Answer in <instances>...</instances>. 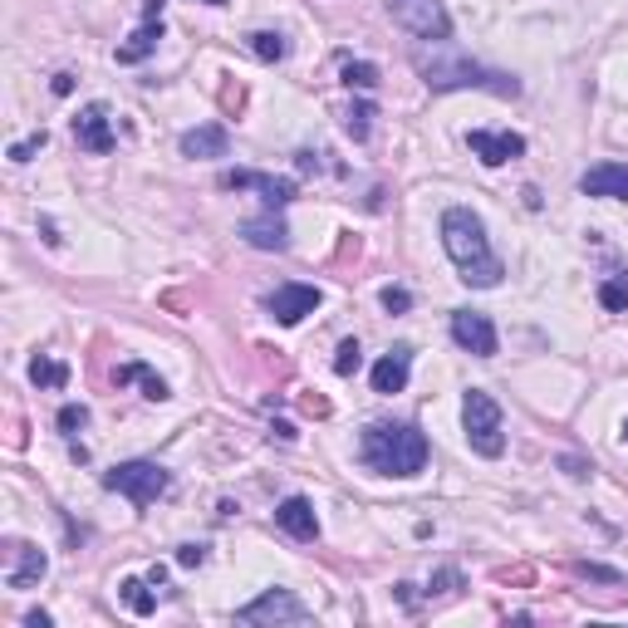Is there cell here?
Instances as JSON below:
<instances>
[{"label":"cell","instance_id":"cell-1","mask_svg":"<svg viewBox=\"0 0 628 628\" xmlns=\"http://www.w3.org/2000/svg\"><path fill=\"white\" fill-rule=\"evenodd\" d=\"M412 69H418L422 84L437 88V94H451V88H486V94H496V98L520 94V84L510 74L476 64V59H467L461 49H451L447 39H432V45L412 49Z\"/></svg>","mask_w":628,"mask_h":628},{"label":"cell","instance_id":"cell-2","mask_svg":"<svg viewBox=\"0 0 628 628\" xmlns=\"http://www.w3.org/2000/svg\"><path fill=\"white\" fill-rule=\"evenodd\" d=\"M442 245H447L451 265H457V275L467 285H476V290L500 285L506 265H500V255L491 251L486 226H481V216L471 212V206H447V212H442Z\"/></svg>","mask_w":628,"mask_h":628},{"label":"cell","instance_id":"cell-3","mask_svg":"<svg viewBox=\"0 0 628 628\" xmlns=\"http://www.w3.org/2000/svg\"><path fill=\"white\" fill-rule=\"evenodd\" d=\"M359 457L378 476H418L427 467V437L412 422H369L359 437Z\"/></svg>","mask_w":628,"mask_h":628},{"label":"cell","instance_id":"cell-4","mask_svg":"<svg viewBox=\"0 0 628 628\" xmlns=\"http://www.w3.org/2000/svg\"><path fill=\"white\" fill-rule=\"evenodd\" d=\"M461 427H467L471 451H481V457H500L506 451V422H500V402L491 392L471 388L461 398Z\"/></svg>","mask_w":628,"mask_h":628},{"label":"cell","instance_id":"cell-5","mask_svg":"<svg viewBox=\"0 0 628 628\" xmlns=\"http://www.w3.org/2000/svg\"><path fill=\"white\" fill-rule=\"evenodd\" d=\"M104 486L128 496L133 506H153V500L172 486V476H167V467H157V461H118L104 476Z\"/></svg>","mask_w":628,"mask_h":628},{"label":"cell","instance_id":"cell-6","mask_svg":"<svg viewBox=\"0 0 628 628\" xmlns=\"http://www.w3.org/2000/svg\"><path fill=\"white\" fill-rule=\"evenodd\" d=\"M388 15H392V25L408 29V35L422 39V45L451 35V15L442 0H388Z\"/></svg>","mask_w":628,"mask_h":628},{"label":"cell","instance_id":"cell-7","mask_svg":"<svg viewBox=\"0 0 628 628\" xmlns=\"http://www.w3.org/2000/svg\"><path fill=\"white\" fill-rule=\"evenodd\" d=\"M226 192H261V202L270 206H290L294 202V182L290 177H270V172H251V167H235V172H221Z\"/></svg>","mask_w":628,"mask_h":628},{"label":"cell","instance_id":"cell-8","mask_svg":"<svg viewBox=\"0 0 628 628\" xmlns=\"http://www.w3.org/2000/svg\"><path fill=\"white\" fill-rule=\"evenodd\" d=\"M304 604L290 594V589H265L255 604L235 608V624H300Z\"/></svg>","mask_w":628,"mask_h":628},{"label":"cell","instance_id":"cell-9","mask_svg":"<svg viewBox=\"0 0 628 628\" xmlns=\"http://www.w3.org/2000/svg\"><path fill=\"white\" fill-rule=\"evenodd\" d=\"M324 304V294H319V285H300V280H285L280 290L270 294V319L275 324H285V329H290V324H300L304 314H314Z\"/></svg>","mask_w":628,"mask_h":628},{"label":"cell","instance_id":"cell-10","mask_svg":"<svg viewBox=\"0 0 628 628\" xmlns=\"http://www.w3.org/2000/svg\"><path fill=\"white\" fill-rule=\"evenodd\" d=\"M451 339H457V349L476 353V359H491V353H496V324L481 310H451Z\"/></svg>","mask_w":628,"mask_h":628},{"label":"cell","instance_id":"cell-11","mask_svg":"<svg viewBox=\"0 0 628 628\" xmlns=\"http://www.w3.org/2000/svg\"><path fill=\"white\" fill-rule=\"evenodd\" d=\"M74 143L84 147V153H94V157H104V153H113V123H108V108L104 104H84L78 108V118H74Z\"/></svg>","mask_w":628,"mask_h":628},{"label":"cell","instance_id":"cell-12","mask_svg":"<svg viewBox=\"0 0 628 628\" xmlns=\"http://www.w3.org/2000/svg\"><path fill=\"white\" fill-rule=\"evenodd\" d=\"M467 143H471V153H476L486 167H500V162H516V157H526V137H520V133H491V128H471Z\"/></svg>","mask_w":628,"mask_h":628},{"label":"cell","instance_id":"cell-13","mask_svg":"<svg viewBox=\"0 0 628 628\" xmlns=\"http://www.w3.org/2000/svg\"><path fill=\"white\" fill-rule=\"evenodd\" d=\"M412 378V349L408 343H398V349H388L378 363H373V392H383V398H392V392H402Z\"/></svg>","mask_w":628,"mask_h":628},{"label":"cell","instance_id":"cell-14","mask_svg":"<svg viewBox=\"0 0 628 628\" xmlns=\"http://www.w3.org/2000/svg\"><path fill=\"white\" fill-rule=\"evenodd\" d=\"M275 526L290 540H300V545H310V540L319 535V516H314V506L304 496H285L280 506H275Z\"/></svg>","mask_w":628,"mask_h":628},{"label":"cell","instance_id":"cell-15","mask_svg":"<svg viewBox=\"0 0 628 628\" xmlns=\"http://www.w3.org/2000/svg\"><path fill=\"white\" fill-rule=\"evenodd\" d=\"M584 196H608V202H628V167L624 162H599L579 177Z\"/></svg>","mask_w":628,"mask_h":628},{"label":"cell","instance_id":"cell-16","mask_svg":"<svg viewBox=\"0 0 628 628\" xmlns=\"http://www.w3.org/2000/svg\"><path fill=\"white\" fill-rule=\"evenodd\" d=\"M45 569H49V559L39 555L35 545H25V540H15V545H10V569H5V584L10 589L39 584V579H45Z\"/></svg>","mask_w":628,"mask_h":628},{"label":"cell","instance_id":"cell-17","mask_svg":"<svg viewBox=\"0 0 628 628\" xmlns=\"http://www.w3.org/2000/svg\"><path fill=\"white\" fill-rule=\"evenodd\" d=\"M241 235H245V245H255V251H285V245H290V226H285L275 212L241 221Z\"/></svg>","mask_w":628,"mask_h":628},{"label":"cell","instance_id":"cell-18","mask_svg":"<svg viewBox=\"0 0 628 628\" xmlns=\"http://www.w3.org/2000/svg\"><path fill=\"white\" fill-rule=\"evenodd\" d=\"M226 128L221 123H202V128H186L182 133V157H226Z\"/></svg>","mask_w":628,"mask_h":628},{"label":"cell","instance_id":"cell-19","mask_svg":"<svg viewBox=\"0 0 628 628\" xmlns=\"http://www.w3.org/2000/svg\"><path fill=\"white\" fill-rule=\"evenodd\" d=\"M157 39H162V20H147V25H137L133 35L113 49V59H118V64H143V59L157 49Z\"/></svg>","mask_w":628,"mask_h":628},{"label":"cell","instance_id":"cell-20","mask_svg":"<svg viewBox=\"0 0 628 628\" xmlns=\"http://www.w3.org/2000/svg\"><path fill=\"white\" fill-rule=\"evenodd\" d=\"M113 383H118V388H128V383H143L153 402H167V398H172V392H167V383L157 378L147 363H123V369H113Z\"/></svg>","mask_w":628,"mask_h":628},{"label":"cell","instance_id":"cell-21","mask_svg":"<svg viewBox=\"0 0 628 628\" xmlns=\"http://www.w3.org/2000/svg\"><path fill=\"white\" fill-rule=\"evenodd\" d=\"M245 45H251V55L265 59V64H280V59L290 55V45H285L280 29H255V35H245Z\"/></svg>","mask_w":628,"mask_h":628},{"label":"cell","instance_id":"cell-22","mask_svg":"<svg viewBox=\"0 0 628 628\" xmlns=\"http://www.w3.org/2000/svg\"><path fill=\"white\" fill-rule=\"evenodd\" d=\"M29 383H35V388H64L69 369L59 359H49V353H39V359L29 363Z\"/></svg>","mask_w":628,"mask_h":628},{"label":"cell","instance_id":"cell-23","mask_svg":"<svg viewBox=\"0 0 628 628\" xmlns=\"http://www.w3.org/2000/svg\"><path fill=\"white\" fill-rule=\"evenodd\" d=\"M118 599H123L128 608H133V614H157V594H147V584L143 579H123V584H118Z\"/></svg>","mask_w":628,"mask_h":628},{"label":"cell","instance_id":"cell-24","mask_svg":"<svg viewBox=\"0 0 628 628\" xmlns=\"http://www.w3.org/2000/svg\"><path fill=\"white\" fill-rule=\"evenodd\" d=\"M343 84L359 88V94H373V88H378V69H373L369 59H343Z\"/></svg>","mask_w":628,"mask_h":628},{"label":"cell","instance_id":"cell-25","mask_svg":"<svg viewBox=\"0 0 628 628\" xmlns=\"http://www.w3.org/2000/svg\"><path fill=\"white\" fill-rule=\"evenodd\" d=\"M599 304H604V310H628V275H614V280H604L599 285Z\"/></svg>","mask_w":628,"mask_h":628},{"label":"cell","instance_id":"cell-26","mask_svg":"<svg viewBox=\"0 0 628 628\" xmlns=\"http://www.w3.org/2000/svg\"><path fill=\"white\" fill-rule=\"evenodd\" d=\"M359 363H363L359 339H343L339 353H334V373H339V378H353V373H359Z\"/></svg>","mask_w":628,"mask_h":628},{"label":"cell","instance_id":"cell-27","mask_svg":"<svg viewBox=\"0 0 628 628\" xmlns=\"http://www.w3.org/2000/svg\"><path fill=\"white\" fill-rule=\"evenodd\" d=\"M369 118H373V104H353V108H349V118H343V128H349V137H353V143H363V137H369Z\"/></svg>","mask_w":628,"mask_h":628},{"label":"cell","instance_id":"cell-28","mask_svg":"<svg viewBox=\"0 0 628 628\" xmlns=\"http://www.w3.org/2000/svg\"><path fill=\"white\" fill-rule=\"evenodd\" d=\"M84 422H88V408H84V402H64V408H59V432H69V437H74Z\"/></svg>","mask_w":628,"mask_h":628},{"label":"cell","instance_id":"cell-29","mask_svg":"<svg viewBox=\"0 0 628 628\" xmlns=\"http://www.w3.org/2000/svg\"><path fill=\"white\" fill-rule=\"evenodd\" d=\"M378 300H383V310H388V314H408V310H412V294L402 290V285H388Z\"/></svg>","mask_w":628,"mask_h":628},{"label":"cell","instance_id":"cell-30","mask_svg":"<svg viewBox=\"0 0 628 628\" xmlns=\"http://www.w3.org/2000/svg\"><path fill=\"white\" fill-rule=\"evenodd\" d=\"M45 143H49V137H45V128H39V133H29L25 143H15V147H10V162H29V157H35Z\"/></svg>","mask_w":628,"mask_h":628},{"label":"cell","instance_id":"cell-31","mask_svg":"<svg viewBox=\"0 0 628 628\" xmlns=\"http://www.w3.org/2000/svg\"><path fill=\"white\" fill-rule=\"evenodd\" d=\"M451 589H461V575H457V569H437L432 584H427V594H451Z\"/></svg>","mask_w":628,"mask_h":628},{"label":"cell","instance_id":"cell-32","mask_svg":"<svg viewBox=\"0 0 628 628\" xmlns=\"http://www.w3.org/2000/svg\"><path fill=\"white\" fill-rule=\"evenodd\" d=\"M206 559V545H182L177 550V565H186V569H196Z\"/></svg>","mask_w":628,"mask_h":628},{"label":"cell","instance_id":"cell-33","mask_svg":"<svg viewBox=\"0 0 628 628\" xmlns=\"http://www.w3.org/2000/svg\"><path fill=\"white\" fill-rule=\"evenodd\" d=\"M579 575L604 579V584H618V569H608V565H579Z\"/></svg>","mask_w":628,"mask_h":628},{"label":"cell","instance_id":"cell-34","mask_svg":"<svg viewBox=\"0 0 628 628\" xmlns=\"http://www.w3.org/2000/svg\"><path fill=\"white\" fill-rule=\"evenodd\" d=\"M559 467H565L569 476H589V471H594L589 461H579V457H559Z\"/></svg>","mask_w":628,"mask_h":628},{"label":"cell","instance_id":"cell-35","mask_svg":"<svg viewBox=\"0 0 628 628\" xmlns=\"http://www.w3.org/2000/svg\"><path fill=\"white\" fill-rule=\"evenodd\" d=\"M25 624H29V628H49V624H55V618H49L45 608H35V614H25Z\"/></svg>","mask_w":628,"mask_h":628},{"label":"cell","instance_id":"cell-36","mask_svg":"<svg viewBox=\"0 0 628 628\" xmlns=\"http://www.w3.org/2000/svg\"><path fill=\"white\" fill-rule=\"evenodd\" d=\"M270 432H275V437H280V442H294V427H290V422H275Z\"/></svg>","mask_w":628,"mask_h":628},{"label":"cell","instance_id":"cell-37","mask_svg":"<svg viewBox=\"0 0 628 628\" xmlns=\"http://www.w3.org/2000/svg\"><path fill=\"white\" fill-rule=\"evenodd\" d=\"M206 5H226V0H206Z\"/></svg>","mask_w":628,"mask_h":628},{"label":"cell","instance_id":"cell-38","mask_svg":"<svg viewBox=\"0 0 628 628\" xmlns=\"http://www.w3.org/2000/svg\"><path fill=\"white\" fill-rule=\"evenodd\" d=\"M624 437H628V418H624Z\"/></svg>","mask_w":628,"mask_h":628}]
</instances>
